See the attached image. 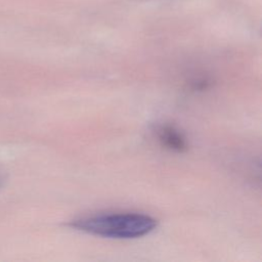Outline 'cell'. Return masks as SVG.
I'll list each match as a JSON object with an SVG mask.
<instances>
[{
	"label": "cell",
	"mask_w": 262,
	"mask_h": 262,
	"mask_svg": "<svg viewBox=\"0 0 262 262\" xmlns=\"http://www.w3.org/2000/svg\"><path fill=\"white\" fill-rule=\"evenodd\" d=\"M158 221L145 214L111 213L76 219L71 226L78 230L112 238H135L151 232Z\"/></svg>",
	"instance_id": "6da1fadb"
},
{
	"label": "cell",
	"mask_w": 262,
	"mask_h": 262,
	"mask_svg": "<svg viewBox=\"0 0 262 262\" xmlns=\"http://www.w3.org/2000/svg\"><path fill=\"white\" fill-rule=\"evenodd\" d=\"M157 137L160 143L167 149L182 152L187 149V141L184 135L171 125H164L157 130Z\"/></svg>",
	"instance_id": "7a4b0ae2"
}]
</instances>
